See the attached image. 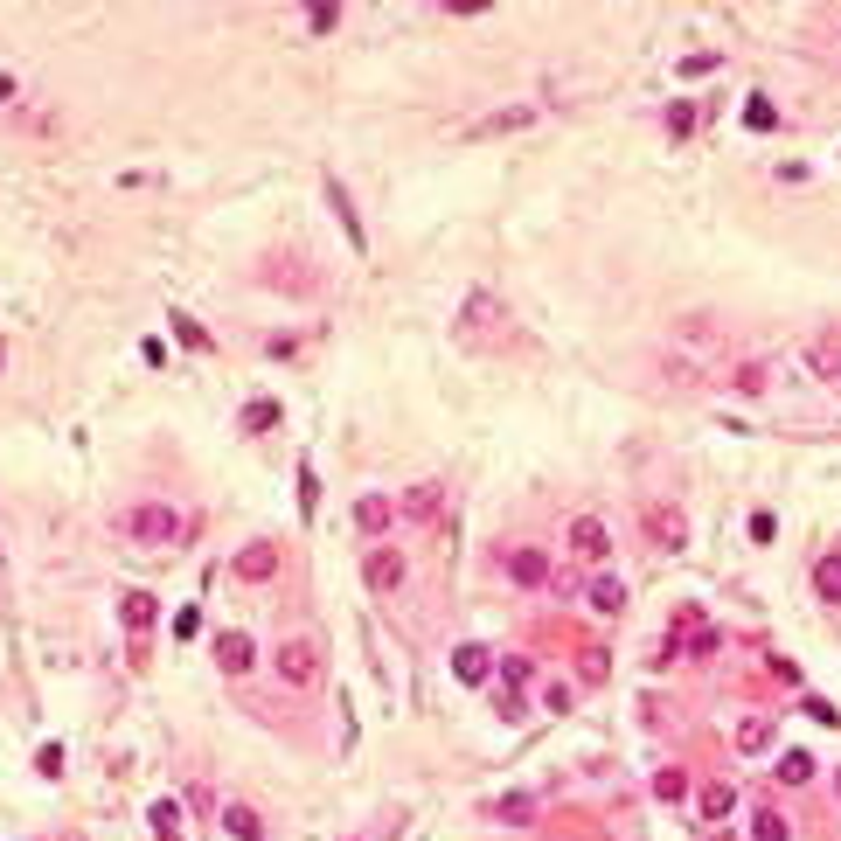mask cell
<instances>
[{"label":"cell","mask_w":841,"mask_h":841,"mask_svg":"<svg viewBox=\"0 0 841 841\" xmlns=\"http://www.w3.org/2000/svg\"><path fill=\"white\" fill-rule=\"evenodd\" d=\"M119 619H126V633H153V619H160L153 591H119Z\"/></svg>","instance_id":"cell-12"},{"label":"cell","mask_w":841,"mask_h":841,"mask_svg":"<svg viewBox=\"0 0 841 841\" xmlns=\"http://www.w3.org/2000/svg\"><path fill=\"white\" fill-rule=\"evenodd\" d=\"M452 675H459V682H487V675H494L487 647H473V640H466V647H452Z\"/></svg>","instance_id":"cell-14"},{"label":"cell","mask_w":841,"mask_h":841,"mask_svg":"<svg viewBox=\"0 0 841 841\" xmlns=\"http://www.w3.org/2000/svg\"><path fill=\"white\" fill-rule=\"evenodd\" d=\"M835 793H841V772H835Z\"/></svg>","instance_id":"cell-36"},{"label":"cell","mask_w":841,"mask_h":841,"mask_svg":"<svg viewBox=\"0 0 841 841\" xmlns=\"http://www.w3.org/2000/svg\"><path fill=\"white\" fill-rule=\"evenodd\" d=\"M508 577H515L522 591H543V584H550V557H543L536 543H522V550H508Z\"/></svg>","instance_id":"cell-8"},{"label":"cell","mask_w":841,"mask_h":841,"mask_svg":"<svg viewBox=\"0 0 841 841\" xmlns=\"http://www.w3.org/2000/svg\"><path fill=\"white\" fill-rule=\"evenodd\" d=\"M737 751H744V758H765V751H772V716H744V723H737Z\"/></svg>","instance_id":"cell-15"},{"label":"cell","mask_w":841,"mask_h":841,"mask_svg":"<svg viewBox=\"0 0 841 841\" xmlns=\"http://www.w3.org/2000/svg\"><path fill=\"white\" fill-rule=\"evenodd\" d=\"M390 522H397V501H390V494H362V501H355V529H362V536H390Z\"/></svg>","instance_id":"cell-10"},{"label":"cell","mask_w":841,"mask_h":841,"mask_svg":"<svg viewBox=\"0 0 841 841\" xmlns=\"http://www.w3.org/2000/svg\"><path fill=\"white\" fill-rule=\"evenodd\" d=\"M640 529H647V543H654V550H682V543H689V515H682V508H668V501H647Z\"/></svg>","instance_id":"cell-5"},{"label":"cell","mask_w":841,"mask_h":841,"mask_svg":"<svg viewBox=\"0 0 841 841\" xmlns=\"http://www.w3.org/2000/svg\"><path fill=\"white\" fill-rule=\"evenodd\" d=\"M563 543H570V557H584V563H605V550H612V529H605V515H570Z\"/></svg>","instance_id":"cell-6"},{"label":"cell","mask_w":841,"mask_h":841,"mask_svg":"<svg viewBox=\"0 0 841 841\" xmlns=\"http://www.w3.org/2000/svg\"><path fill=\"white\" fill-rule=\"evenodd\" d=\"M577 675H584V682H605V675H612L605 647H584V654H577Z\"/></svg>","instance_id":"cell-26"},{"label":"cell","mask_w":841,"mask_h":841,"mask_svg":"<svg viewBox=\"0 0 841 841\" xmlns=\"http://www.w3.org/2000/svg\"><path fill=\"white\" fill-rule=\"evenodd\" d=\"M327 209H334V223H341V230H348V244H355V251H362V244H369V237H362V216H355V202H348V188H341V181H327Z\"/></svg>","instance_id":"cell-13"},{"label":"cell","mask_w":841,"mask_h":841,"mask_svg":"<svg viewBox=\"0 0 841 841\" xmlns=\"http://www.w3.org/2000/svg\"><path fill=\"white\" fill-rule=\"evenodd\" d=\"M153 841H181V807H174V800L153 807Z\"/></svg>","instance_id":"cell-24"},{"label":"cell","mask_w":841,"mask_h":841,"mask_svg":"<svg viewBox=\"0 0 841 841\" xmlns=\"http://www.w3.org/2000/svg\"><path fill=\"white\" fill-rule=\"evenodd\" d=\"M272 424H279V404H265V397L244 404V431H272Z\"/></svg>","instance_id":"cell-28"},{"label":"cell","mask_w":841,"mask_h":841,"mask_svg":"<svg viewBox=\"0 0 841 841\" xmlns=\"http://www.w3.org/2000/svg\"><path fill=\"white\" fill-rule=\"evenodd\" d=\"M174 334H181V341H188V348H209V334H202V327H195V320H188V313H174Z\"/></svg>","instance_id":"cell-32"},{"label":"cell","mask_w":841,"mask_h":841,"mask_svg":"<svg viewBox=\"0 0 841 841\" xmlns=\"http://www.w3.org/2000/svg\"><path fill=\"white\" fill-rule=\"evenodd\" d=\"M494 814H501V821H508V828H522V821H529V814H536V800H529V793H508V800H501V807H494Z\"/></svg>","instance_id":"cell-27"},{"label":"cell","mask_w":841,"mask_h":841,"mask_svg":"<svg viewBox=\"0 0 841 841\" xmlns=\"http://www.w3.org/2000/svg\"><path fill=\"white\" fill-rule=\"evenodd\" d=\"M438 508H445V487H438V480H418V487L397 501V515H404V522H438Z\"/></svg>","instance_id":"cell-9"},{"label":"cell","mask_w":841,"mask_h":841,"mask_svg":"<svg viewBox=\"0 0 841 841\" xmlns=\"http://www.w3.org/2000/svg\"><path fill=\"white\" fill-rule=\"evenodd\" d=\"M216 661H223V675H244V668H251V640H244V633H223V640H216Z\"/></svg>","instance_id":"cell-18"},{"label":"cell","mask_w":841,"mask_h":841,"mask_svg":"<svg viewBox=\"0 0 841 841\" xmlns=\"http://www.w3.org/2000/svg\"><path fill=\"white\" fill-rule=\"evenodd\" d=\"M404 577H411V563L397 557L390 543H376V550L362 557V584H369L376 598H390V591H404Z\"/></svg>","instance_id":"cell-4"},{"label":"cell","mask_w":841,"mask_h":841,"mask_svg":"<svg viewBox=\"0 0 841 841\" xmlns=\"http://www.w3.org/2000/svg\"><path fill=\"white\" fill-rule=\"evenodd\" d=\"M279 563H285L279 543H244V550L230 557V577H244V584H272V577H279Z\"/></svg>","instance_id":"cell-7"},{"label":"cell","mask_w":841,"mask_h":841,"mask_svg":"<svg viewBox=\"0 0 841 841\" xmlns=\"http://www.w3.org/2000/svg\"><path fill=\"white\" fill-rule=\"evenodd\" d=\"M501 675H508V689H522V682H536V668H529L522 654H508V661H501Z\"/></svg>","instance_id":"cell-31"},{"label":"cell","mask_w":841,"mask_h":841,"mask_svg":"<svg viewBox=\"0 0 841 841\" xmlns=\"http://www.w3.org/2000/svg\"><path fill=\"white\" fill-rule=\"evenodd\" d=\"M181 515L167 508V501H133L126 515H119V536L126 543H140V550H167V543H181Z\"/></svg>","instance_id":"cell-1"},{"label":"cell","mask_w":841,"mask_h":841,"mask_svg":"<svg viewBox=\"0 0 841 841\" xmlns=\"http://www.w3.org/2000/svg\"><path fill=\"white\" fill-rule=\"evenodd\" d=\"M772 772H779L786 786H807V779H814V758H807V751H786V758H779Z\"/></svg>","instance_id":"cell-22"},{"label":"cell","mask_w":841,"mask_h":841,"mask_svg":"<svg viewBox=\"0 0 841 841\" xmlns=\"http://www.w3.org/2000/svg\"><path fill=\"white\" fill-rule=\"evenodd\" d=\"M223 835H237V841H258V835H265V821H258V814H251L244 800H230V807H223Z\"/></svg>","instance_id":"cell-17"},{"label":"cell","mask_w":841,"mask_h":841,"mask_svg":"<svg viewBox=\"0 0 841 841\" xmlns=\"http://www.w3.org/2000/svg\"><path fill=\"white\" fill-rule=\"evenodd\" d=\"M807 369H814L821 383H841V334H814V341H807Z\"/></svg>","instance_id":"cell-11"},{"label":"cell","mask_w":841,"mask_h":841,"mask_svg":"<svg viewBox=\"0 0 841 841\" xmlns=\"http://www.w3.org/2000/svg\"><path fill=\"white\" fill-rule=\"evenodd\" d=\"M529 119H536L529 105H515V112H487V119L473 126V140H487V133H515V126H529Z\"/></svg>","instance_id":"cell-19"},{"label":"cell","mask_w":841,"mask_h":841,"mask_svg":"<svg viewBox=\"0 0 841 841\" xmlns=\"http://www.w3.org/2000/svg\"><path fill=\"white\" fill-rule=\"evenodd\" d=\"M508 327V306L494 299V292H466V306H459V341H494Z\"/></svg>","instance_id":"cell-3"},{"label":"cell","mask_w":841,"mask_h":841,"mask_svg":"<svg viewBox=\"0 0 841 841\" xmlns=\"http://www.w3.org/2000/svg\"><path fill=\"white\" fill-rule=\"evenodd\" d=\"M730 383H737V390H744V397H758V390H765V369H758V362H744V369H737V376H730Z\"/></svg>","instance_id":"cell-30"},{"label":"cell","mask_w":841,"mask_h":841,"mask_svg":"<svg viewBox=\"0 0 841 841\" xmlns=\"http://www.w3.org/2000/svg\"><path fill=\"white\" fill-rule=\"evenodd\" d=\"M543 709H557V716H563V709H570V689H563V682H550V689H543Z\"/></svg>","instance_id":"cell-34"},{"label":"cell","mask_w":841,"mask_h":841,"mask_svg":"<svg viewBox=\"0 0 841 841\" xmlns=\"http://www.w3.org/2000/svg\"><path fill=\"white\" fill-rule=\"evenodd\" d=\"M272 668H279L285 689H320V640H313V633H292L279 654H272Z\"/></svg>","instance_id":"cell-2"},{"label":"cell","mask_w":841,"mask_h":841,"mask_svg":"<svg viewBox=\"0 0 841 841\" xmlns=\"http://www.w3.org/2000/svg\"><path fill=\"white\" fill-rule=\"evenodd\" d=\"M0 105H14V77H0Z\"/></svg>","instance_id":"cell-35"},{"label":"cell","mask_w":841,"mask_h":841,"mask_svg":"<svg viewBox=\"0 0 841 841\" xmlns=\"http://www.w3.org/2000/svg\"><path fill=\"white\" fill-rule=\"evenodd\" d=\"M807 716H814V723H841V709H835V702H821V696H807Z\"/></svg>","instance_id":"cell-33"},{"label":"cell","mask_w":841,"mask_h":841,"mask_svg":"<svg viewBox=\"0 0 841 841\" xmlns=\"http://www.w3.org/2000/svg\"><path fill=\"white\" fill-rule=\"evenodd\" d=\"M591 612H598V619H619V612H626V584H619V577H598V584H591Z\"/></svg>","instance_id":"cell-16"},{"label":"cell","mask_w":841,"mask_h":841,"mask_svg":"<svg viewBox=\"0 0 841 841\" xmlns=\"http://www.w3.org/2000/svg\"><path fill=\"white\" fill-rule=\"evenodd\" d=\"M730 807H737V793L716 779V786H702V821H730Z\"/></svg>","instance_id":"cell-21"},{"label":"cell","mask_w":841,"mask_h":841,"mask_svg":"<svg viewBox=\"0 0 841 841\" xmlns=\"http://www.w3.org/2000/svg\"><path fill=\"white\" fill-rule=\"evenodd\" d=\"M682 793H689V772H682V765H661V772H654V800H682Z\"/></svg>","instance_id":"cell-23"},{"label":"cell","mask_w":841,"mask_h":841,"mask_svg":"<svg viewBox=\"0 0 841 841\" xmlns=\"http://www.w3.org/2000/svg\"><path fill=\"white\" fill-rule=\"evenodd\" d=\"M814 591H821V598H835V605H841V550H828V557L814 563Z\"/></svg>","instance_id":"cell-20"},{"label":"cell","mask_w":841,"mask_h":841,"mask_svg":"<svg viewBox=\"0 0 841 841\" xmlns=\"http://www.w3.org/2000/svg\"><path fill=\"white\" fill-rule=\"evenodd\" d=\"M675 334H682V341H696V348H709V341H716V334H709V313H689Z\"/></svg>","instance_id":"cell-29"},{"label":"cell","mask_w":841,"mask_h":841,"mask_svg":"<svg viewBox=\"0 0 841 841\" xmlns=\"http://www.w3.org/2000/svg\"><path fill=\"white\" fill-rule=\"evenodd\" d=\"M786 835H793V828H786L772 807H758V814H751V841H786Z\"/></svg>","instance_id":"cell-25"}]
</instances>
